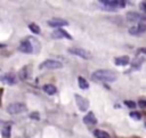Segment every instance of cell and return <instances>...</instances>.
<instances>
[{
    "label": "cell",
    "instance_id": "1",
    "mask_svg": "<svg viewBox=\"0 0 146 138\" xmlns=\"http://www.w3.org/2000/svg\"><path fill=\"white\" fill-rule=\"evenodd\" d=\"M91 78L100 82H113L116 80L117 75L114 71L111 70H97L91 74Z\"/></svg>",
    "mask_w": 146,
    "mask_h": 138
},
{
    "label": "cell",
    "instance_id": "2",
    "mask_svg": "<svg viewBox=\"0 0 146 138\" xmlns=\"http://www.w3.org/2000/svg\"><path fill=\"white\" fill-rule=\"evenodd\" d=\"M100 6L107 10H114V9H119V8H123L125 7V1L123 0H102L99 1Z\"/></svg>",
    "mask_w": 146,
    "mask_h": 138
},
{
    "label": "cell",
    "instance_id": "3",
    "mask_svg": "<svg viewBox=\"0 0 146 138\" xmlns=\"http://www.w3.org/2000/svg\"><path fill=\"white\" fill-rule=\"evenodd\" d=\"M27 109L26 105L24 103H11L7 106V112L11 115L14 114H21Z\"/></svg>",
    "mask_w": 146,
    "mask_h": 138
},
{
    "label": "cell",
    "instance_id": "4",
    "mask_svg": "<svg viewBox=\"0 0 146 138\" xmlns=\"http://www.w3.org/2000/svg\"><path fill=\"white\" fill-rule=\"evenodd\" d=\"M62 67H63V64L55 59H47L39 65L40 70H57V68H62Z\"/></svg>",
    "mask_w": 146,
    "mask_h": 138
},
{
    "label": "cell",
    "instance_id": "5",
    "mask_svg": "<svg viewBox=\"0 0 146 138\" xmlns=\"http://www.w3.org/2000/svg\"><path fill=\"white\" fill-rule=\"evenodd\" d=\"M68 52L75 55V56H79L83 59H90L91 58L90 51H88L87 49H83V48H70Z\"/></svg>",
    "mask_w": 146,
    "mask_h": 138
},
{
    "label": "cell",
    "instance_id": "6",
    "mask_svg": "<svg viewBox=\"0 0 146 138\" xmlns=\"http://www.w3.org/2000/svg\"><path fill=\"white\" fill-rule=\"evenodd\" d=\"M74 98H75V103H76V105H78V107L81 112H86L89 108V100L87 98L80 96L79 94H75Z\"/></svg>",
    "mask_w": 146,
    "mask_h": 138
},
{
    "label": "cell",
    "instance_id": "7",
    "mask_svg": "<svg viewBox=\"0 0 146 138\" xmlns=\"http://www.w3.org/2000/svg\"><path fill=\"white\" fill-rule=\"evenodd\" d=\"M145 32H146V22H140L138 23V25L129 29V33L132 35H140Z\"/></svg>",
    "mask_w": 146,
    "mask_h": 138
},
{
    "label": "cell",
    "instance_id": "8",
    "mask_svg": "<svg viewBox=\"0 0 146 138\" xmlns=\"http://www.w3.org/2000/svg\"><path fill=\"white\" fill-rule=\"evenodd\" d=\"M127 18L130 21V22H146V15H143V14H139V13H135V11H130L127 14Z\"/></svg>",
    "mask_w": 146,
    "mask_h": 138
},
{
    "label": "cell",
    "instance_id": "9",
    "mask_svg": "<svg viewBox=\"0 0 146 138\" xmlns=\"http://www.w3.org/2000/svg\"><path fill=\"white\" fill-rule=\"evenodd\" d=\"M0 81H1L2 83H5V84L13 86V84H15V82H16V76H15V74H13V73H6V74L0 75Z\"/></svg>",
    "mask_w": 146,
    "mask_h": 138
},
{
    "label": "cell",
    "instance_id": "10",
    "mask_svg": "<svg viewBox=\"0 0 146 138\" xmlns=\"http://www.w3.org/2000/svg\"><path fill=\"white\" fill-rule=\"evenodd\" d=\"M48 25L52 26V27H56V29H62V26L68 25V22H66L63 18H52V19L48 21Z\"/></svg>",
    "mask_w": 146,
    "mask_h": 138
},
{
    "label": "cell",
    "instance_id": "11",
    "mask_svg": "<svg viewBox=\"0 0 146 138\" xmlns=\"http://www.w3.org/2000/svg\"><path fill=\"white\" fill-rule=\"evenodd\" d=\"M51 38L54 39H62V38H66L68 40H72V36L63 29H56L55 31H52L51 33Z\"/></svg>",
    "mask_w": 146,
    "mask_h": 138
},
{
    "label": "cell",
    "instance_id": "12",
    "mask_svg": "<svg viewBox=\"0 0 146 138\" xmlns=\"http://www.w3.org/2000/svg\"><path fill=\"white\" fill-rule=\"evenodd\" d=\"M18 50L21 52H24V54H32L33 52V49H32V46H31V42L29 41V39L26 40H23L18 47Z\"/></svg>",
    "mask_w": 146,
    "mask_h": 138
},
{
    "label": "cell",
    "instance_id": "13",
    "mask_svg": "<svg viewBox=\"0 0 146 138\" xmlns=\"http://www.w3.org/2000/svg\"><path fill=\"white\" fill-rule=\"evenodd\" d=\"M129 62H130L129 56H120V57H115L114 59V64L117 66H127Z\"/></svg>",
    "mask_w": 146,
    "mask_h": 138
},
{
    "label": "cell",
    "instance_id": "14",
    "mask_svg": "<svg viewBox=\"0 0 146 138\" xmlns=\"http://www.w3.org/2000/svg\"><path fill=\"white\" fill-rule=\"evenodd\" d=\"M82 120L86 124H96L97 123V119H96V116L92 112H88L87 115H84Z\"/></svg>",
    "mask_w": 146,
    "mask_h": 138
},
{
    "label": "cell",
    "instance_id": "15",
    "mask_svg": "<svg viewBox=\"0 0 146 138\" xmlns=\"http://www.w3.org/2000/svg\"><path fill=\"white\" fill-rule=\"evenodd\" d=\"M27 39H29V41L31 42V46H32L33 52H34V54H38V52L40 51V48H41L40 42L38 41V39H35V38H33V36H29Z\"/></svg>",
    "mask_w": 146,
    "mask_h": 138
},
{
    "label": "cell",
    "instance_id": "16",
    "mask_svg": "<svg viewBox=\"0 0 146 138\" xmlns=\"http://www.w3.org/2000/svg\"><path fill=\"white\" fill-rule=\"evenodd\" d=\"M42 89L47 95H50V96H52V95H55L57 92V89H56V87L54 84H44L42 87Z\"/></svg>",
    "mask_w": 146,
    "mask_h": 138
},
{
    "label": "cell",
    "instance_id": "17",
    "mask_svg": "<svg viewBox=\"0 0 146 138\" xmlns=\"http://www.w3.org/2000/svg\"><path fill=\"white\" fill-rule=\"evenodd\" d=\"M1 135L3 138H9L10 137V123H5L2 129H1Z\"/></svg>",
    "mask_w": 146,
    "mask_h": 138
},
{
    "label": "cell",
    "instance_id": "18",
    "mask_svg": "<svg viewBox=\"0 0 146 138\" xmlns=\"http://www.w3.org/2000/svg\"><path fill=\"white\" fill-rule=\"evenodd\" d=\"M78 83H79L80 89H82V90L89 88V83H88V81H87L84 78H82V76H79V78H78Z\"/></svg>",
    "mask_w": 146,
    "mask_h": 138
},
{
    "label": "cell",
    "instance_id": "19",
    "mask_svg": "<svg viewBox=\"0 0 146 138\" xmlns=\"http://www.w3.org/2000/svg\"><path fill=\"white\" fill-rule=\"evenodd\" d=\"M143 62H144L143 58H136V59L132 60V63H131V68H132V70H140V66H141Z\"/></svg>",
    "mask_w": 146,
    "mask_h": 138
},
{
    "label": "cell",
    "instance_id": "20",
    "mask_svg": "<svg viewBox=\"0 0 146 138\" xmlns=\"http://www.w3.org/2000/svg\"><path fill=\"white\" fill-rule=\"evenodd\" d=\"M30 76V74H29V66H24L21 71H19V78L22 79V80H25V79H27Z\"/></svg>",
    "mask_w": 146,
    "mask_h": 138
},
{
    "label": "cell",
    "instance_id": "21",
    "mask_svg": "<svg viewBox=\"0 0 146 138\" xmlns=\"http://www.w3.org/2000/svg\"><path fill=\"white\" fill-rule=\"evenodd\" d=\"M94 135L97 137V138H110V135L106 132V131H104V130H95L94 131Z\"/></svg>",
    "mask_w": 146,
    "mask_h": 138
},
{
    "label": "cell",
    "instance_id": "22",
    "mask_svg": "<svg viewBox=\"0 0 146 138\" xmlns=\"http://www.w3.org/2000/svg\"><path fill=\"white\" fill-rule=\"evenodd\" d=\"M29 29H30V31L33 32L34 34H39V33H40V27H39V25H36L35 23L29 24Z\"/></svg>",
    "mask_w": 146,
    "mask_h": 138
},
{
    "label": "cell",
    "instance_id": "23",
    "mask_svg": "<svg viewBox=\"0 0 146 138\" xmlns=\"http://www.w3.org/2000/svg\"><path fill=\"white\" fill-rule=\"evenodd\" d=\"M130 117H132L133 120H140L141 119V114L139 113V112H136V111H132V112H130Z\"/></svg>",
    "mask_w": 146,
    "mask_h": 138
},
{
    "label": "cell",
    "instance_id": "24",
    "mask_svg": "<svg viewBox=\"0 0 146 138\" xmlns=\"http://www.w3.org/2000/svg\"><path fill=\"white\" fill-rule=\"evenodd\" d=\"M124 104H125V106H128L130 108H136V106H137V104L132 100H124Z\"/></svg>",
    "mask_w": 146,
    "mask_h": 138
},
{
    "label": "cell",
    "instance_id": "25",
    "mask_svg": "<svg viewBox=\"0 0 146 138\" xmlns=\"http://www.w3.org/2000/svg\"><path fill=\"white\" fill-rule=\"evenodd\" d=\"M30 117H31V119H34V120H39V119H40V115H39L38 112H32V113L30 114Z\"/></svg>",
    "mask_w": 146,
    "mask_h": 138
},
{
    "label": "cell",
    "instance_id": "26",
    "mask_svg": "<svg viewBox=\"0 0 146 138\" xmlns=\"http://www.w3.org/2000/svg\"><path fill=\"white\" fill-rule=\"evenodd\" d=\"M138 106L141 108H146V100H144V99L138 100Z\"/></svg>",
    "mask_w": 146,
    "mask_h": 138
},
{
    "label": "cell",
    "instance_id": "27",
    "mask_svg": "<svg viewBox=\"0 0 146 138\" xmlns=\"http://www.w3.org/2000/svg\"><path fill=\"white\" fill-rule=\"evenodd\" d=\"M140 8H141V10H143V11L146 14V1H143V2H141Z\"/></svg>",
    "mask_w": 146,
    "mask_h": 138
},
{
    "label": "cell",
    "instance_id": "28",
    "mask_svg": "<svg viewBox=\"0 0 146 138\" xmlns=\"http://www.w3.org/2000/svg\"><path fill=\"white\" fill-rule=\"evenodd\" d=\"M138 54H144V55H146V48H139L138 49Z\"/></svg>",
    "mask_w": 146,
    "mask_h": 138
},
{
    "label": "cell",
    "instance_id": "29",
    "mask_svg": "<svg viewBox=\"0 0 146 138\" xmlns=\"http://www.w3.org/2000/svg\"><path fill=\"white\" fill-rule=\"evenodd\" d=\"M2 94H3V89L0 88V106H1V98H2Z\"/></svg>",
    "mask_w": 146,
    "mask_h": 138
},
{
    "label": "cell",
    "instance_id": "30",
    "mask_svg": "<svg viewBox=\"0 0 146 138\" xmlns=\"http://www.w3.org/2000/svg\"><path fill=\"white\" fill-rule=\"evenodd\" d=\"M3 47H6V44H3V43H0V48H3Z\"/></svg>",
    "mask_w": 146,
    "mask_h": 138
},
{
    "label": "cell",
    "instance_id": "31",
    "mask_svg": "<svg viewBox=\"0 0 146 138\" xmlns=\"http://www.w3.org/2000/svg\"><path fill=\"white\" fill-rule=\"evenodd\" d=\"M145 127H146V122H145Z\"/></svg>",
    "mask_w": 146,
    "mask_h": 138
}]
</instances>
